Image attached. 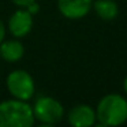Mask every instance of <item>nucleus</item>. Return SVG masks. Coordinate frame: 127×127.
Here are the masks:
<instances>
[{"label":"nucleus","instance_id":"12","mask_svg":"<svg viewBox=\"0 0 127 127\" xmlns=\"http://www.w3.org/2000/svg\"><path fill=\"white\" fill-rule=\"evenodd\" d=\"M6 38V26H4L3 21L0 19V42Z\"/></svg>","mask_w":127,"mask_h":127},{"label":"nucleus","instance_id":"9","mask_svg":"<svg viewBox=\"0 0 127 127\" xmlns=\"http://www.w3.org/2000/svg\"><path fill=\"white\" fill-rule=\"evenodd\" d=\"M92 8L102 21H113L119 15V6L113 0H96Z\"/></svg>","mask_w":127,"mask_h":127},{"label":"nucleus","instance_id":"7","mask_svg":"<svg viewBox=\"0 0 127 127\" xmlns=\"http://www.w3.org/2000/svg\"><path fill=\"white\" fill-rule=\"evenodd\" d=\"M67 120L74 127H90L96 124V109L88 104H78L68 111Z\"/></svg>","mask_w":127,"mask_h":127},{"label":"nucleus","instance_id":"11","mask_svg":"<svg viewBox=\"0 0 127 127\" xmlns=\"http://www.w3.org/2000/svg\"><path fill=\"white\" fill-rule=\"evenodd\" d=\"M11 1L17 7H22V8H25V7H28L29 4L33 3V1H36V0H11Z\"/></svg>","mask_w":127,"mask_h":127},{"label":"nucleus","instance_id":"1","mask_svg":"<svg viewBox=\"0 0 127 127\" xmlns=\"http://www.w3.org/2000/svg\"><path fill=\"white\" fill-rule=\"evenodd\" d=\"M96 118L100 126L115 127L127 122V98L122 94L111 93L98 101Z\"/></svg>","mask_w":127,"mask_h":127},{"label":"nucleus","instance_id":"10","mask_svg":"<svg viewBox=\"0 0 127 127\" xmlns=\"http://www.w3.org/2000/svg\"><path fill=\"white\" fill-rule=\"evenodd\" d=\"M25 8L28 10L33 17H34V14H37V12L40 11V6H38V3H37V0H36V1H33V3H30L28 7H25Z\"/></svg>","mask_w":127,"mask_h":127},{"label":"nucleus","instance_id":"13","mask_svg":"<svg viewBox=\"0 0 127 127\" xmlns=\"http://www.w3.org/2000/svg\"><path fill=\"white\" fill-rule=\"evenodd\" d=\"M123 90H124V93H126V96H127V77L124 78V82H123Z\"/></svg>","mask_w":127,"mask_h":127},{"label":"nucleus","instance_id":"3","mask_svg":"<svg viewBox=\"0 0 127 127\" xmlns=\"http://www.w3.org/2000/svg\"><path fill=\"white\" fill-rule=\"evenodd\" d=\"M32 109L34 119L45 126H55L64 116V108L62 102L49 96L38 97L32 105Z\"/></svg>","mask_w":127,"mask_h":127},{"label":"nucleus","instance_id":"2","mask_svg":"<svg viewBox=\"0 0 127 127\" xmlns=\"http://www.w3.org/2000/svg\"><path fill=\"white\" fill-rule=\"evenodd\" d=\"M36 122L28 101L10 98L0 102V127H32Z\"/></svg>","mask_w":127,"mask_h":127},{"label":"nucleus","instance_id":"6","mask_svg":"<svg viewBox=\"0 0 127 127\" xmlns=\"http://www.w3.org/2000/svg\"><path fill=\"white\" fill-rule=\"evenodd\" d=\"M93 0H58V10L64 18L82 19L90 12Z\"/></svg>","mask_w":127,"mask_h":127},{"label":"nucleus","instance_id":"8","mask_svg":"<svg viewBox=\"0 0 127 127\" xmlns=\"http://www.w3.org/2000/svg\"><path fill=\"white\" fill-rule=\"evenodd\" d=\"M25 55V45L18 38L14 40H3L0 42V58L8 63L19 62Z\"/></svg>","mask_w":127,"mask_h":127},{"label":"nucleus","instance_id":"5","mask_svg":"<svg viewBox=\"0 0 127 127\" xmlns=\"http://www.w3.org/2000/svg\"><path fill=\"white\" fill-rule=\"evenodd\" d=\"M33 25H34L33 15L26 8L19 7L10 17L8 23H7V29L12 34V37H15V38H23V37H26L32 32Z\"/></svg>","mask_w":127,"mask_h":127},{"label":"nucleus","instance_id":"4","mask_svg":"<svg viewBox=\"0 0 127 127\" xmlns=\"http://www.w3.org/2000/svg\"><path fill=\"white\" fill-rule=\"evenodd\" d=\"M7 90L14 98L29 101L36 92L34 79L26 70H14L6 78Z\"/></svg>","mask_w":127,"mask_h":127}]
</instances>
